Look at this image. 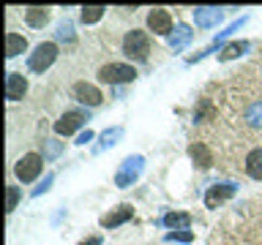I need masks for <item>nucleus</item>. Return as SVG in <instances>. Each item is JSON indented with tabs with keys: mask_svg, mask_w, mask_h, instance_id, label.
Segmentation results:
<instances>
[{
	"mask_svg": "<svg viewBox=\"0 0 262 245\" xmlns=\"http://www.w3.org/2000/svg\"><path fill=\"white\" fill-rule=\"evenodd\" d=\"M123 52L128 57H134V60H145L147 52H150V38H147V33H142V30L126 33V38H123Z\"/></svg>",
	"mask_w": 262,
	"mask_h": 245,
	"instance_id": "obj_1",
	"label": "nucleus"
},
{
	"mask_svg": "<svg viewBox=\"0 0 262 245\" xmlns=\"http://www.w3.org/2000/svg\"><path fill=\"white\" fill-rule=\"evenodd\" d=\"M55 57H57V44H38L33 49V55L28 57V68L33 74H44L55 63Z\"/></svg>",
	"mask_w": 262,
	"mask_h": 245,
	"instance_id": "obj_2",
	"label": "nucleus"
},
{
	"mask_svg": "<svg viewBox=\"0 0 262 245\" xmlns=\"http://www.w3.org/2000/svg\"><path fill=\"white\" fill-rule=\"evenodd\" d=\"M142 166H145L142 155H131V158H126V161H123V166L118 169V175H115V185H118V188H128L131 183H137V177L142 175Z\"/></svg>",
	"mask_w": 262,
	"mask_h": 245,
	"instance_id": "obj_3",
	"label": "nucleus"
},
{
	"mask_svg": "<svg viewBox=\"0 0 262 245\" xmlns=\"http://www.w3.org/2000/svg\"><path fill=\"white\" fill-rule=\"evenodd\" d=\"M98 79L101 82H110V85H123V82H134L137 79V71L126 63H110L98 71Z\"/></svg>",
	"mask_w": 262,
	"mask_h": 245,
	"instance_id": "obj_4",
	"label": "nucleus"
},
{
	"mask_svg": "<svg viewBox=\"0 0 262 245\" xmlns=\"http://www.w3.org/2000/svg\"><path fill=\"white\" fill-rule=\"evenodd\" d=\"M41 169H44V158H41L38 153H28L16 161V177H19L22 183H33V180L41 175Z\"/></svg>",
	"mask_w": 262,
	"mask_h": 245,
	"instance_id": "obj_5",
	"label": "nucleus"
},
{
	"mask_svg": "<svg viewBox=\"0 0 262 245\" xmlns=\"http://www.w3.org/2000/svg\"><path fill=\"white\" fill-rule=\"evenodd\" d=\"M88 122V114L85 112H66L60 120L55 122V134H60V136H71L74 131H79L82 126Z\"/></svg>",
	"mask_w": 262,
	"mask_h": 245,
	"instance_id": "obj_6",
	"label": "nucleus"
},
{
	"mask_svg": "<svg viewBox=\"0 0 262 245\" xmlns=\"http://www.w3.org/2000/svg\"><path fill=\"white\" fill-rule=\"evenodd\" d=\"M147 28H150L156 36H169L172 33V16L167 8H153L147 14Z\"/></svg>",
	"mask_w": 262,
	"mask_h": 245,
	"instance_id": "obj_7",
	"label": "nucleus"
},
{
	"mask_svg": "<svg viewBox=\"0 0 262 245\" xmlns=\"http://www.w3.org/2000/svg\"><path fill=\"white\" fill-rule=\"evenodd\" d=\"M71 93H74V98L77 101H82V104H88V106H98L101 104V90H98L96 85H88V82H77V85L71 87Z\"/></svg>",
	"mask_w": 262,
	"mask_h": 245,
	"instance_id": "obj_8",
	"label": "nucleus"
},
{
	"mask_svg": "<svg viewBox=\"0 0 262 245\" xmlns=\"http://www.w3.org/2000/svg\"><path fill=\"white\" fill-rule=\"evenodd\" d=\"M235 191H237V185H232V183H221V185H213L210 191L205 193V204H208V207H219L221 202L232 199V196H235Z\"/></svg>",
	"mask_w": 262,
	"mask_h": 245,
	"instance_id": "obj_9",
	"label": "nucleus"
},
{
	"mask_svg": "<svg viewBox=\"0 0 262 245\" xmlns=\"http://www.w3.org/2000/svg\"><path fill=\"white\" fill-rule=\"evenodd\" d=\"M25 93H28V79H25L22 74L11 71L6 77V98H8V101H19Z\"/></svg>",
	"mask_w": 262,
	"mask_h": 245,
	"instance_id": "obj_10",
	"label": "nucleus"
},
{
	"mask_svg": "<svg viewBox=\"0 0 262 245\" xmlns=\"http://www.w3.org/2000/svg\"><path fill=\"white\" fill-rule=\"evenodd\" d=\"M194 22H196V28H213V24L221 22V11L213 6H200L194 11Z\"/></svg>",
	"mask_w": 262,
	"mask_h": 245,
	"instance_id": "obj_11",
	"label": "nucleus"
},
{
	"mask_svg": "<svg viewBox=\"0 0 262 245\" xmlns=\"http://www.w3.org/2000/svg\"><path fill=\"white\" fill-rule=\"evenodd\" d=\"M134 215V210L128 207V204H120V207H115L110 215H104L101 218V226L104 229H115V226H120V224H126V220Z\"/></svg>",
	"mask_w": 262,
	"mask_h": 245,
	"instance_id": "obj_12",
	"label": "nucleus"
},
{
	"mask_svg": "<svg viewBox=\"0 0 262 245\" xmlns=\"http://www.w3.org/2000/svg\"><path fill=\"white\" fill-rule=\"evenodd\" d=\"M25 22H28L30 28H44V24L49 22V8H44V6L25 8Z\"/></svg>",
	"mask_w": 262,
	"mask_h": 245,
	"instance_id": "obj_13",
	"label": "nucleus"
},
{
	"mask_svg": "<svg viewBox=\"0 0 262 245\" xmlns=\"http://www.w3.org/2000/svg\"><path fill=\"white\" fill-rule=\"evenodd\" d=\"M188 153H191L194 163H196V166H200L202 172H205V169H210V163H213V155H210V150H208V144L196 142V144H191V147H188Z\"/></svg>",
	"mask_w": 262,
	"mask_h": 245,
	"instance_id": "obj_14",
	"label": "nucleus"
},
{
	"mask_svg": "<svg viewBox=\"0 0 262 245\" xmlns=\"http://www.w3.org/2000/svg\"><path fill=\"white\" fill-rule=\"evenodd\" d=\"M28 49V41L19 33H6V57H16Z\"/></svg>",
	"mask_w": 262,
	"mask_h": 245,
	"instance_id": "obj_15",
	"label": "nucleus"
},
{
	"mask_svg": "<svg viewBox=\"0 0 262 245\" xmlns=\"http://www.w3.org/2000/svg\"><path fill=\"white\" fill-rule=\"evenodd\" d=\"M246 172H249V177L262 180V147H257V150H251L246 155Z\"/></svg>",
	"mask_w": 262,
	"mask_h": 245,
	"instance_id": "obj_16",
	"label": "nucleus"
},
{
	"mask_svg": "<svg viewBox=\"0 0 262 245\" xmlns=\"http://www.w3.org/2000/svg\"><path fill=\"white\" fill-rule=\"evenodd\" d=\"M164 226L183 232V229L191 226V215H188V212H167V215H164Z\"/></svg>",
	"mask_w": 262,
	"mask_h": 245,
	"instance_id": "obj_17",
	"label": "nucleus"
},
{
	"mask_svg": "<svg viewBox=\"0 0 262 245\" xmlns=\"http://www.w3.org/2000/svg\"><path fill=\"white\" fill-rule=\"evenodd\" d=\"M191 38H194L191 28H188V24H178L175 33H172V38H169V44H172V49H183Z\"/></svg>",
	"mask_w": 262,
	"mask_h": 245,
	"instance_id": "obj_18",
	"label": "nucleus"
},
{
	"mask_svg": "<svg viewBox=\"0 0 262 245\" xmlns=\"http://www.w3.org/2000/svg\"><path fill=\"white\" fill-rule=\"evenodd\" d=\"M246 49H249V44H246V41H232V44H227L224 49H221L219 60H235V57H241Z\"/></svg>",
	"mask_w": 262,
	"mask_h": 245,
	"instance_id": "obj_19",
	"label": "nucleus"
},
{
	"mask_svg": "<svg viewBox=\"0 0 262 245\" xmlns=\"http://www.w3.org/2000/svg\"><path fill=\"white\" fill-rule=\"evenodd\" d=\"M104 11H106V6H85L82 8V22L93 24V22H98L104 16Z\"/></svg>",
	"mask_w": 262,
	"mask_h": 245,
	"instance_id": "obj_20",
	"label": "nucleus"
},
{
	"mask_svg": "<svg viewBox=\"0 0 262 245\" xmlns=\"http://www.w3.org/2000/svg\"><path fill=\"white\" fill-rule=\"evenodd\" d=\"M246 122H249L251 128H262V101H257L254 106L246 109Z\"/></svg>",
	"mask_w": 262,
	"mask_h": 245,
	"instance_id": "obj_21",
	"label": "nucleus"
},
{
	"mask_svg": "<svg viewBox=\"0 0 262 245\" xmlns=\"http://www.w3.org/2000/svg\"><path fill=\"white\" fill-rule=\"evenodd\" d=\"M123 136V128H110V131H104L101 134V142H98V147L96 150H104V147H112L118 139Z\"/></svg>",
	"mask_w": 262,
	"mask_h": 245,
	"instance_id": "obj_22",
	"label": "nucleus"
},
{
	"mask_svg": "<svg viewBox=\"0 0 262 245\" xmlns=\"http://www.w3.org/2000/svg\"><path fill=\"white\" fill-rule=\"evenodd\" d=\"M55 36H57V41H74V24L71 22H60Z\"/></svg>",
	"mask_w": 262,
	"mask_h": 245,
	"instance_id": "obj_23",
	"label": "nucleus"
},
{
	"mask_svg": "<svg viewBox=\"0 0 262 245\" xmlns=\"http://www.w3.org/2000/svg\"><path fill=\"white\" fill-rule=\"evenodd\" d=\"M194 117H196V120H208V117H213V104L208 101V98H202V101H200V109L194 112Z\"/></svg>",
	"mask_w": 262,
	"mask_h": 245,
	"instance_id": "obj_24",
	"label": "nucleus"
},
{
	"mask_svg": "<svg viewBox=\"0 0 262 245\" xmlns=\"http://www.w3.org/2000/svg\"><path fill=\"white\" fill-rule=\"evenodd\" d=\"M167 240L169 242H191L194 240V232H188V229H183V232H169Z\"/></svg>",
	"mask_w": 262,
	"mask_h": 245,
	"instance_id": "obj_25",
	"label": "nucleus"
},
{
	"mask_svg": "<svg viewBox=\"0 0 262 245\" xmlns=\"http://www.w3.org/2000/svg\"><path fill=\"white\" fill-rule=\"evenodd\" d=\"M16 204H19V188H16V185H8V207H6V210L11 212Z\"/></svg>",
	"mask_w": 262,
	"mask_h": 245,
	"instance_id": "obj_26",
	"label": "nucleus"
},
{
	"mask_svg": "<svg viewBox=\"0 0 262 245\" xmlns=\"http://www.w3.org/2000/svg\"><path fill=\"white\" fill-rule=\"evenodd\" d=\"M52 180H55V175H47V177H44V183H41V185L36 188V191H33V196H41V193H44L47 188H49V183H52Z\"/></svg>",
	"mask_w": 262,
	"mask_h": 245,
	"instance_id": "obj_27",
	"label": "nucleus"
},
{
	"mask_svg": "<svg viewBox=\"0 0 262 245\" xmlns=\"http://www.w3.org/2000/svg\"><path fill=\"white\" fill-rule=\"evenodd\" d=\"M90 139H93V131H82V134H79V139H77V144H88Z\"/></svg>",
	"mask_w": 262,
	"mask_h": 245,
	"instance_id": "obj_28",
	"label": "nucleus"
},
{
	"mask_svg": "<svg viewBox=\"0 0 262 245\" xmlns=\"http://www.w3.org/2000/svg\"><path fill=\"white\" fill-rule=\"evenodd\" d=\"M79 245H101V237H88V240L79 242Z\"/></svg>",
	"mask_w": 262,
	"mask_h": 245,
	"instance_id": "obj_29",
	"label": "nucleus"
}]
</instances>
